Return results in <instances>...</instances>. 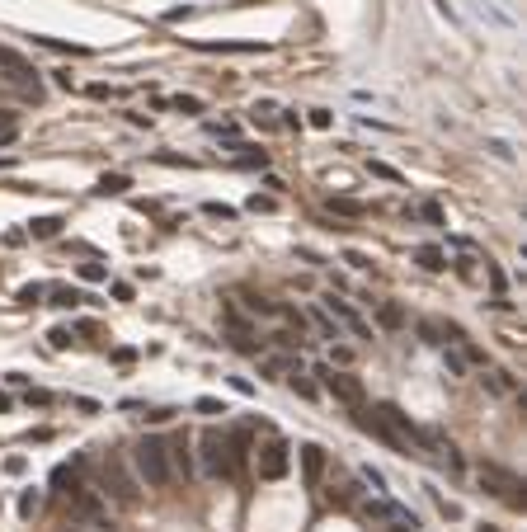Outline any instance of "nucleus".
Returning a JSON list of instances; mask_svg holds the SVG:
<instances>
[{
  "label": "nucleus",
  "mask_w": 527,
  "mask_h": 532,
  "mask_svg": "<svg viewBox=\"0 0 527 532\" xmlns=\"http://www.w3.org/2000/svg\"><path fill=\"white\" fill-rule=\"evenodd\" d=\"M132 471H137V481L141 486H151V490H165L174 481V471H170V453H165V443L160 439H137L132 443Z\"/></svg>",
  "instance_id": "1"
},
{
  "label": "nucleus",
  "mask_w": 527,
  "mask_h": 532,
  "mask_svg": "<svg viewBox=\"0 0 527 532\" xmlns=\"http://www.w3.org/2000/svg\"><path fill=\"white\" fill-rule=\"evenodd\" d=\"M198 453H202V476H231V434H221V429H202L198 439Z\"/></svg>",
  "instance_id": "2"
},
{
  "label": "nucleus",
  "mask_w": 527,
  "mask_h": 532,
  "mask_svg": "<svg viewBox=\"0 0 527 532\" xmlns=\"http://www.w3.org/2000/svg\"><path fill=\"white\" fill-rule=\"evenodd\" d=\"M71 500V514L85 523V528H94V532H113V518H109V500L99 495V490H90V486H80L76 495H66Z\"/></svg>",
  "instance_id": "3"
},
{
  "label": "nucleus",
  "mask_w": 527,
  "mask_h": 532,
  "mask_svg": "<svg viewBox=\"0 0 527 532\" xmlns=\"http://www.w3.org/2000/svg\"><path fill=\"white\" fill-rule=\"evenodd\" d=\"M315 377H320V387H325L334 401H344V406L363 410V401H367V391H363V382L349 372H334V368H315Z\"/></svg>",
  "instance_id": "4"
},
{
  "label": "nucleus",
  "mask_w": 527,
  "mask_h": 532,
  "mask_svg": "<svg viewBox=\"0 0 527 532\" xmlns=\"http://www.w3.org/2000/svg\"><path fill=\"white\" fill-rule=\"evenodd\" d=\"M358 514H363V523H401V528H410V532L419 528V518L410 514V509H401L396 500H386V495H372L367 504H358Z\"/></svg>",
  "instance_id": "5"
},
{
  "label": "nucleus",
  "mask_w": 527,
  "mask_h": 532,
  "mask_svg": "<svg viewBox=\"0 0 527 532\" xmlns=\"http://www.w3.org/2000/svg\"><path fill=\"white\" fill-rule=\"evenodd\" d=\"M254 467H259V481H282L287 467H292V448L282 439H268L259 453H254Z\"/></svg>",
  "instance_id": "6"
},
{
  "label": "nucleus",
  "mask_w": 527,
  "mask_h": 532,
  "mask_svg": "<svg viewBox=\"0 0 527 532\" xmlns=\"http://www.w3.org/2000/svg\"><path fill=\"white\" fill-rule=\"evenodd\" d=\"M104 481L113 486V490H104V495H113L118 504H137V481L123 471V462H118V457H109V462H104Z\"/></svg>",
  "instance_id": "7"
},
{
  "label": "nucleus",
  "mask_w": 527,
  "mask_h": 532,
  "mask_svg": "<svg viewBox=\"0 0 527 532\" xmlns=\"http://www.w3.org/2000/svg\"><path fill=\"white\" fill-rule=\"evenodd\" d=\"M481 486L490 490V495H499V500H509L513 509H523V495H518V481H513L509 471H499V467H481Z\"/></svg>",
  "instance_id": "8"
},
{
  "label": "nucleus",
  "mask_w": 527,
  "mask_h": 532,
  "mask_svg": "<svg viewBox=\"0 0 527 532\" xmlns=\"http://www.w3.org/2000/svg\"><path fill=\"white\" fill-rule=\"evenodd\" d=\"M297 457H301V476H306V486L315 490L320 481H325V467H330L325 448H320V443H301V448H297Z\"/></svg>",
  "instance_id": "9"
},
{
  "label": "nucleus",
  "mask_w": 527,
  "mask_h": 532,
  "mask_svg": "<svg viewBox=\"0 0 527 532\" xmlns=\"http://www.w3.org/2000/svg\"><path fill=\"white\" fill-rule=\"evenodd\" d=\"M38 76L29 57H19L15 47H0V80H15V85H29Z\"/></svg>",
  "instance_id": "10"
},
{
  "label": "nucleus",
  "mask_w": 527,
  "mask_h": 532,
  "mask_svg": "<svg viewBox=\"0 0 527 532\" xmlns=\"http://www.w3.org/2000/svg\"><path fill=\"white\" fill-rule=\"evenodd\" d=\"M320 306H325V311L334 316V320H344V325L353 330L358 339H367V320H363V316H358V311H353V306H349V301H344V297H334V292H330V297L320 301Z\"/></svg>",
  "instance_id": "11"
},
{
  "label": "nucleus",
  "mask_w": 527,
  "mask_h": 532,
  "mask_svg": "<svg viewBox=\"0 0 527 532\" xmlns=\"http://www.w3.org/2000/svg\"><path fill=\"white\" fill-rule=\"evenodd\" d=\"M165 453H170V471L188 481V476H193V457H188V443H184V439H179V443H165Z\"/></svg>",
  "instance_id": "12"
},
{
  "label": "nucleus",
  "mask_w": 527,
  "mask_h": 532,
  "mask_svg": "<svg viewBox=\"0 0 527 532\" xmlns=\"http://www.w3.org/2000/svg\"><path fill=\"white\" fill-rule=\"evenodd\" d=\"M415 264L429 268V273H443V268H448V254H443V245H419V250H415Z\"/></svg>",
  "instance_id": "13"
},
{
  "label": "nucleus",
  "mask_w": 527,
  "mask_h": 532,
  "mask_svg": "<svg viewBox=\"0 0 527 532\" xmlns=\"http://www.w3.org/2000/svg\"><path fill=\"white\" fill-rule=\"evenodd\" d=\"M377 320H382V330H401L405 325V306L401 301H382V306H377Z\"/></svg>",
  "instance_id": "14"
},
{
  "label": "nucleus",
  "mask_w": 527,
  "mask_h": 532,
  "mask_svg": "<svg viewBox=\"0 0 527 532\" xmlns=\"http://www.w3.org/2000/svg\"><path fill=\"white\" fill-rule=\"evenodd\" d=\"M325 207L334 217H367V207L358 203V198H325Z\"/></svg>",
  "instance_id": "15"
},
{
  "label": "nucleus",
  "mask_w": 527,
  "mask_h": 532,
  "mask_svg": "<svg viewBox=\"0 0 527 532\" xmlns=\"http://www.w3.org/2000/svg\"><path fill=\"white\" fill-rule=\"evenodd\" d=\"M57 231H62V217H38V221H29V235H33V240H52Z\"/></svg>",
  "instance_id": "16"
},
{
  "label": "nucleus",
  "mask_w": 527,
  "mask_h": 532,
  "mask_svg": "<svg viewBox=\"0 0 527 532\" xmlns=\"http://www.w3.org/2000/svg\"><path fill=\"white\" fill-rule=\"evenodd\" d=\"M127 188H132V179H127V174H104L94 193H104V198H109V193H127Z\"/></svg>",
  "instance_id": "17"
},
{
  "label": "nucleus",
  "mask_w": 527,
  "mask_h": 532,
  "mask_svg": "<svg viewBox=\"0 0 527 532\" xmlns=\"http://www.w3.org/2000/svg\"><path fill=\"white\" fill-rule=\"evenodd\" d=\"M311 320H315V330H320L325 339H339V325L330 320V311H325V306H315V311H311Z\"/></svg>",
  "instance_id": "18"
},
{
  "label": "nucleus",
  "mask_w": 527,
  "mask_h": 532,
  "mask_svg": "<svg viewBox=\"0 0 527 532\" xmlns=\"http://www.w3.org/2000/svg\"><path fill=\"white\" fill-rule=\"evenodd\" d=\"M481 382L490 387V391H499V396H504V391H513V377H509V372H499V368H490V372H485Z\"/></svg>",
  "instance_id": "19"
},
{
  "label": "nucleus",
  "mask_w": 527,
  "mask_h": 532,
  "mask_svg": "<svg viewBox=\"0 0 527 532\" xmlns=\"http://www.w3.org/2000/svg\"><path fill=\"white\" fill-rule=\"evenodd\" d=\"M419 335H424V344H448V339H443L448 330L438 325V320H419Z\"/></svg>",
  "instance_id": "20"
},
{
  "label": "nucleus",
  "mask_w": 527,
  "mask_h": 532,
  "mask_svg": "<svg viewBox=\"0 0 527 532\" xmlns=\"http://www.w3.org/2000/svg\"><path fill=\"white\" fill-rule=\"evenodd\" d=\"M443 363H448V372H452V377H462L466 368H471V363L462 358V349H443Z\"/></svg>",
  "instance_id": "21"
},
{
  "label": "nucleus",
  "mask_w": 527,
  "mask_h": 532,
  "mask_svg": "<svg viewBox=\"0 0 527 532\" xmlns=\"http://www.w3.org/2000/svg\"><path fill=\"white\" fill-rule=\"evenodd\" d=\"M193 410H198V415H226V406H221L217 396H198V401H193Z\"/></svg>",
  "instance_id": "22"
},
{
  "label": "nucleus",
  "mask_w": 527,
  "mask_h": 532,
  "mask_svg": "<svg viewBox=\"0 0 527 532\" xmlns=\"http://www.w3.org/2000/svg\"><path fill=\"white\" fill-rule=\"evenodd\" d=\"M287 382H292V391H297V396H306V401H315V387H311L306 377H301V368H292V377H287Z\"/></svg>",
  "instance_id": "23"
},
{
  "label": "nucleus",
  "mask_w": 527,
  "mask_h": 532,
  "mask_svg": "<svg viewBox=\"0 0 527 532\" xmlns=\"http://www.w3.org/2000/svg\"><path fill=\"white\" fill-rule=\"evenodd\" d=\"M165 104H174L179 113H198L202 109V99H193V94H174V99H165Z\"/></svg>",
  "instance_id": "24"
},
{
  "label": "nucleus",
  "mask_w": 527,
  "mask_h": 532,
  "mask_svg": "<svg viewBox=\"0 0 527 532\" xmlns=\"http://www.w3.org/2000/svg\"><path fill=\"white\" fill-rule=\"evenodd\" d=\"M245 306H249L254 316H278V306H273L268 297H245Z\"/></svg>",
  "instance_id": "25"
},
{
  "label": "nucleus",
  "mask_w": 527,
  "mask_h": 532,
  "mask_svg": "<svg viewBox=\"0 0 527 532\" xmlns=\"http://www.w3.org/2000/svg\"><path fill=\"white\" fill-rule=\"evenodd\" d=\"M19 514H24V518L38 514V490H24V495H19Z\"/></svg>",
  "instance_id": "26"
},
{
  "label": "nucleus",
  "mask_w": 527,
  "mask_h": 532,
  "mask_svg": "<svg viewBox=\"0 0 527 532\" xmlns=\"http://www.w3.org/2000/svg\"><path fill=\"white\" fill-rule=\"evenodd\" d=\"M80 278H85V283H104V278H109V268H104V264H80Z\"/></svg>",
  "instance_id": "27"
},
{
  "label": "nucleus",
  "mask_w": 527,
  "mask_h": 532,
  "mask_svg": "<svg viewBox=\"0 0 527 532\" xmlns=\"http://www.w3.org/2000/svg\"><path fill=\"white\" fill-rule=\"evenodd\" d=\"M52 297H57V306H80V301H85V297L76 292V287H57Z\"/></svg>",
  "instance_id": "28"
},
{
  "label": "nucleus",
  "mask_w": 527,
  "mask_h": 532,
  "mask_svg": "<svg viewBox=\"0 0 527 532\" xmlns=\"http://www.w3.org/2000/svg\"><path fill=\"white\" fill-rule=\"evenodd\" d=\"M47 287H38V283H29V287H19V306H33V301L43 297Z\"/></svg>",
  "instance_id": "29"
},
{
  "label": "nucleus",
  "mask_w": 527,
  "mask_h": 532,
  "mask_svg": "<svg viewBox=\"0 0 527 532\" xmlns=\"http://www.w3.org/2000/svg\"><path fill=\"white\" fill-rule=\"evenodd\" d=\"M33 43L52 47V52H71V57H85V47H66V43H57V38H33Z\"/></svg>",
  "instance_id": "30"
},
{
  "label": "nucleus",
  "mask_w": 527,
  "mask_h": 532,
  "mask_svg": "<svg viewBox=\"0 0 527 532\" xmlns=\"http://www.w3.org/2000/svg\"><path fill=\"white\" fill-rule=\"evenodd\" d=\"M363 481H367V486H372L377 495L386 490V476H382V471H377V467H363Z\"/></svg>",
  "instance_id": "31"
},
{
  "label": "nucleus",
  "mask_w": 527,
  "mask_h": 532,
  "mask_svg": "<svg viewBox=\"0 0 527 532\" xmlns=\"http://www.w3.org/2000/svg\"><path fill=\"white\" fill-rule=\"evenodd\" d=\"M202 212H207V217H221V221H231V217H235L226 203H202Z\"/></svg>",
  "instance_id": "32"
},
{
  "label": "nucleus",
  "mask_w": 527,
  "mask_h": 532,
  "mask_svg": "<svg viewBox=\"0 0 527 532\" xmlns=\"http://www.w3.org/2000/svg\"><path fill=\"white\" fill-rule=\"evenodd\" d=\"M330 123H334V113H330V109H311V127H320V132H325Z\"/></svg>",
  "instance_id": "33"
},
{
  "label": "nucleus",
  "mask_w": 527,
  "mask_h": 532,
  "mask_svg": "<svg viewBox=\"0 0 527 532\" xmlns=\"http://www.w3.org/2000/svg\"><path fill=\"white\" fill-rule=\"evenodd\" d=\"M419 217L434 221V226H443V207H438V203H424V207H419Z\"/></svg>",
  "instance_id": "34"
},
{
  "label": "nucleus",
  "mask_w": 527,
  "mask_h": 532,
  "mask_svg": "<svg viewBox=\"0 0 527 532\" xmlns=\"http://www.w3.org/2000/svg\"><path fill=\"white\" fill-rule=\"evenodd\" d=\"M235 151H245V165H268V156H264V151H254V146H235Z\"/></svg>",
  "instance_id": "35"
},
{
  "label": "nucleus",
  "mask_w": 527,
  "mask_h": 532,
  "mask_svg": "<svg viewBox=\"0 0 527 532\" xmlns=\"http://www.w3.org/2000/svg\"><path fill=\"white\" fill-rule=\"evenodd\" d=\"M10 137H15V113L0 109V141H10Z\"/></svg>",
  "instance_id": "36"
},
{
  "label": "nucleus",
  "mask_w": 527,
  "mask_h": 532,
  "mask_svg": "<svg viewBox=\"0 0 527 532\" xmlns=\"http://www.w3.org/2000/svg\"><path fill=\"white\" fill-rule=\"evenodd\" d=\"M273 207H278V198H259V193L249 198V212H273Z\"/></svg>",
  "instance_id": "37"
},
{
  "label": "nucleus",
  "mask_w": 527,
  "mask_h": 532,
  "mask_svg": "<svg viewBox=\"0 0 527 532\" xmlns=\"http://www.w3.org/2000/svg\"><path fill=\"white\" fill-rule=\"evenodd\" d=\"M47 339H52V349H71V330H62V325H57L52 335H47Z\"/></svg>",
  "instance_id": "38"
},
{
  "label": "nucleus",
  "mask_w": 527,
  "mask_h": 532,
  "mask_svg": "<svg viewBox=\"0 0 527 532\" xmlns=\"http://www.w3.org/2000/svg\"><path fill=\"white\" fill-rule=\"evenodd\" d=\"M372 174H382V179H396V184H401V170H391V165H382V160H372Z\"/></svg>",
  "instance_id": "39"
},
{
  "label": "nucleus",
  "mask_w": 527,
  "mask_h": 532,
  "mask_svg": "<svg viewBox=\"0 0 527 532\" xmlns=\"http://www.w3.org/2000/svg\"><path fill=\"white\" fill-rule=\"evenodd\" d=\"M344 264H353V268H367V254H363V250H349V254H344Z\"/></svg>",
  "instance_id": "40"
},
{
  "label": "nucleus",
  "mask_w": 527,
  "mask_h": 532,
  "mask_svg": "<svg viewBox=\"0 0 527 532\" xmlns=\"http://www.w3.org/2000/svg\"><path fill=\"white\" fill-rule=\"evenodd\" d=\"M76 410H80V415H99V401H90V396H80V401H76Z\"/></svg>",
  "instance_id": "41"
},
{
  "label": "nucleus",
  "mask_w": 527,
  "mask_h": 532,
  "mask_svg": "<svg viewBox=\"0 0 527 532\" xmlns=\"http://www.w3.org/2000/svg\"><path fill=\"white\" fill-rule=\"evenodd\" d=\"M434 5H438V10H443V15H448V19H457V10H452L448 0H434Z\"/></svg>",
  "instance_id": "42"
},
{
  "label": "nucleus",
  "mask_w": 527,
  "mask_h": 532,
  "mask_svg": "<svg viewBox=\"0 0 527 532\" xmlns=\"http://www.w3.org/2000/svg\"><path fill=\"white\" fill-rule=\"evenodd\" d=\"M0 410H10V396H5V391H0Z\"/></svg>",
  "instance_id": "43"
},
{
  "label": "nucleus",
  "mask_w": 527,
  "mask_h": 532,
  "mask_svg": "<svg viewBox=\"0 0 527 532\" xmlns=\"http://www.w3.org/2000/svg\"><path fill=\"white\" fill-rule=\"evenodd\" d=\"M481 532H499V528H490V523H485V528H481Z\"/></svg>",
  "instance_id": "44"
},
{
  "label": "nucleus",
  "mask_w": 527,
  "mask_h": 532,
  "mask_svg": "<svg viewBox=\"0 0 527 532\" xmlns=\"http://www.w3.org/2000/svg\"><path fill=\"white\" fill-rule=\"evenodd\" d=\"M71 532H76V528H71Z\"/></svg>",
  "instance_id": "45"
}]
</instances>
